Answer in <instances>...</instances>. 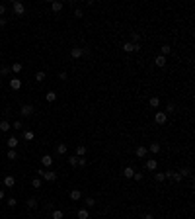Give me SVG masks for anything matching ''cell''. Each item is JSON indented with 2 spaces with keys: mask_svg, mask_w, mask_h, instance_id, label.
<instances>
[{
  "mask_svg": "<svg viewBox=\"0 0 195 219\" xmlns=\"http://www.w3.org/2000/svg\"><path fill=\"white\" fill-rule=\"evenodd\" d=\"M28 205L31 207V209H35V207H37V200H35V198H29V200H28Z\"/></svg>",
  "mask_w": 195,
  "mask_h": 219,
  "instance_id": "cell-35",
  "label": "cell"
},
{
  "mask_svg": "<svg viewBox=\"0 0 195 219\" xmlns=\"http://www.w3.org/2000/svg\"><path fill=\"white\" fill-rule=\"evenodd\" d=\"M31 186H33V188H41V178H39V176L33 178V180H31Z\"/></svg>",
  "mask_w": 195,
  "mask_h": 219,
  "instance_id": "cell-34",
  "label": "cell"
},
{
  "mask_svg": "<svg viewBox=\"0 0 195 219\" xmlns=\"http://www.w3.org/2000/svg\"><path fill=\"white\" fill-rule=\"evenodd\" d=\"M12 10H14L16 16H23V12H25V6H23L20 0H16V2H12Z\"/></svg>",
  "mask_w": 195,
  "mask_h": 219,
  "instance_id": "cell-3",
  "label": "cell"
},
{
  "mask_svg": "<svg viewBox=\"0 0 195 219\" xmlns=\"http://www.w3.org/2000/svg\"><path fill=\"white\" fill-rule=\"evenodd\" d=\"M16 184V178L14 176H4V186L6 188H12Z\"/></svg>",
  "mask_w": 195,
  "mask_h": 219,
  "instance_id": "cell-15",
  "label": "cell"
},
{
  "mask_svg": "<svg viewBox=\"0 0 195 219\" xmlns=\"http://www.w3.org/2000/svg\"><path fill=\"white\" fill-rule=\"evenodd\" d=\"M51 217H53V219H63V217H65V213H63L60 209H53V211H51Z\"/></svg>",
  "mask_w": 195,
  "mask_h": 219,
  "instance_id": "cell-23",
  "label": "cell"
},
{
  "mask_svg": "<svg viewBox=\"0 0 195 219\" xmlns=\"http://www.w3.org/2000/svg\"><path fill=\"white\" fill-rule=\"evenodd\" d=\"M84 204L88 205V207H94V205H96V200H94V198H86V200H84Z\"/></svg>",
  "mask_w": 195,
  "mask_h": 219,
  "instance_id": "cell-36",
  "label": "cell"
},
{
  "mask_svg": "<svg viewBox=\"0 0 195 219\" xmlns=\"http://www.w3.org/2000/svg\"><path fill=\"white\" fill-rule=\"evenodd\" d=\"M139 39H140V33L139 31H133V33H131V43L139 45Z\"/></svg>",
  "mask_w": 195,
  "mask_h": 219,
  "instance_id": "cell-24",
  "label": "cell"
},
{
  "mask_svg": "<svg viewBox=\"0 0 195 219\" xmlns=\"http://www.w3.org/2000/svg\"><path fill=\"white\" fill-rule=\"evenodd\" d=\"M154 178H156V182H164V180H166L164 172H156V174H154Z\"/></svg>",
  "mask_w": 195,
  "mask_h": 219,
  "instance_id": "cell-37",
  "label": "cell"
},
{
  "mask_svg": "<svg viewBox=\"0 0 195 219\" xmlns=\"http://www.w3.org/2000/svg\"><path fill=\"white\" fill-rule=\"evenodd\" d=\"M178 172H180L181 176H189V174H191V168L186 166V168H181V170H178Z\"/></svg>",
  "mask_w": 195,
  "mask_h": 219,
  "instance_id": "cell-31",
  "label": "cell"
},
{
  "mask_svg": "<svg viewBox=\"0 0 195 219\" xmlns=\"http://www.w3.org/2000/svg\"><path fill=\"white\" fill-rule=\"evenodd\" d=\"M47 78V75L45 73H43V70H39V73H35V80H37V82H43V80Z\"/></svg>",
  "mask_w": 195,
  "mask_h": 219,
  "instance_id": "cell-30",
  "label": "cell"
},
{
  "mask_svg": "<svg viewBox=\"0 0 195 219\" xmlns=\"http://www.w3.org/2000/svg\"><path fill=\"white\" fill-rule=\"evenodd\" d=\"M160 55H162V57L170 55V45H168V43H166V45H162V47H160Z\"/></svg>",
  "mask_w": 195,
  "mask_h": 219,
  "instance_id": "cell-28",
  "label": "cell"
},
{
  "mask_svg": "<svg viewBox=\"0 0 195 219\" xmlns=\"http://www.w3.org/2000/svg\"><path fill=\"white\" fill-rule=\"evenodd\" d=\"M10 88H12V90H20V88H22V80H20V78H10Z\"/></svg>",
  "mask_w": 195,
  "mask_h": 219,
  "instance_id": "cell-10",
  "label": "cell"
},
{
  "mask_svg": "<svg viewBox=\"0 0 195 219\" xmlns=\"http://www.w3.org/2000/svg\"><path fill=\"white\" fill-rule=\"evenodd\" d=\"M18 143H20V141L16 139V137H10V139L6 141V145H8V149H16V147H18Z\"/></svg>",
  "mask_w": 195,
  "mask_h": 219,
  "instance_id": "cell-18",
  "label": "cell"
},
{
  "mask_svg": "<svg viewBox=\"0 0 195 219\" xmlns=\"http://www.w3.org/2000/svg\"><path fill=\"white\" fill-rule=\"evenodd\" d=\"M121 49H123L125 53H133V51H139L140 47H139V45H135V43H131V41H125L123 45H121Z\"/></svg>",
  "mask_w": 195,
  "mask_h": 219,
  "instance_id": "cell-4",
  "label": "cell"
},
{
  "mask_svg": "<svg viewBox=\"0 0 195 219\" xmlns=\"http://www.w3.org/2000/svg\"><path fill=\"white\" fill-rule=\"evenodd\" d=\"M8 73H10V67H8V65H4L2 69H0V75H2V76H6Z\"/></svg>",
  "mask_w": 195,
  "mask_h": 219,
  "instance_id": "cell-39",
  "label": "cell"
},
{
  "mask_svg": "<svg viewBox=\"0 0 195 219\" xmlns=\"http://www.w3.org/2000/svg\"><path fill=\"white\" fill-rule=\"evenodd\" d=\"M88 209H78V213H76V217L78 219H88Z\"/></svg>",
  "mask_w": 195,
  "mask_h": 219,
  "instance_id": "cell-25",
  "label": "cell"
},
{
  "mask_svg": "<svg viewBox=\"0 0 195 219\" xmlns=\"http://www.w3.org/2000/svg\"><path fill=\"white\" fill-rule=\"evenodd\" d=\"M22 63H12V67H10V70H12V73H16V75H18V73H22Z\"/></svg>",
  "mask_w": 195,
  "mask_h": 219,
  "instance_id": "cell-21",
  "label": "cell"
},
{
  "mask_svg": "<svg viewBox=\"0 0 195 219\" xmlns=\"http://www.w3.org/2000/svg\"><path fill=\"white\" fill-rule=\"evenodd\" d=\"M68 198H70V200H72V201H78L80 198H82V192H80V190H70Z\"/></svg>",
  "mask_w": 195,
  "mask_h": 219,
  "instance_id": "cell-11",
  "label": "cell"
},
{
  "mask_svg": "<svg viewBox=\"0 0 195 219\" xmlns=\"http://www.w3.org/2000/svg\"><path fill=\"white\" fill-rule=\"evenodd\" d=\"M51 10L53 12H60V10H63V2H57V0L51 2Z\"/></svg>",
  "mask_w": 195,
  "mask_h": 219,
  "instance_id": "cell-22",
  "label": "cell"
},
{
  "mask_svg": "<svg viewBox=\"0 0 195 219\" xmlns=\"http://www.w3.org/2000/svg\"><path fill=\"white\" fill-rule=\"evenodd\" d=\"M76 163H78V157H76V155H72V157H68V164H70V166H74Z\"/></svg>",
  "mask_w": 195,
  "mask_h": 219,
  "instance_id": "cell-38",
  "label": "cell"
},
{
  "mask_svg": "<svg viewBox=\"0 0 195 219\" xmlns=\"http://www.w3.org/2000/svg\"><path fill=\"white\" fill-rule=\"evenodd\" d=\"M37 176L43 178V180H47V182H55L59 174H57L55 170H43V168H39V170H37Z\"/></svg>",
  "mask_w": 195,
  "mask_h": 219,
  "instance_id": "cell-1",
  "label": "cell"
},
{
  "mask_svg": "<svg viewBox=\"0 0 195 219\" xmlns=\"http://www.w3.org/2000/svg\"><path fill=\"white\" fill-rule=\"evenodd\" d=\"M20 114H22V117L31 116V114H33V106H31V104H25V106H22V108H20Z\"/></svg>",
  "mask_w": 195,
  "mask_h": 219,
  "instance_id": "cell-6",
  "label": "cell"
},
{
  "mask_svg": "<svg viewBox=\"0 0 195 219\" xmlns=\"http://www.w3.org/2000/svg\"><path fill=\"white\" fill-rule=\"evenodd\" d=\"M74 16H76V18H82V16H84V14H82V10L76 8V10H74Z\"/></svg>",
  "mask_w": 195,
  "mask_h": 219,
  "instance_id": "cell-44",
  "label": "cell"
},
{
  "mask_svg": "<svg viewBox=\"0 0 195 219\" xmlns=\"http://www.w3.org/2000/svg\"><path fill=\"white\" fill-rule=\"evenodd\" d=\"M86 147H84V145H78V147H76V151H74V155L76 157H84V155H86Z\"/></svg>",
  "mask_w": 195,
  "mask_h": 219,
  "instance_id": "cell-20",
  "label": "cell"
},
{
  "mask_svg": "<svg viewBox=\"0 0 195 219\" xmlns=\"http://www.w3.org/2000/svg\"><path fill=\"white\" fill-rule=\"evenodd\" d=\"M33 137H35V135H33V131H23V139H25V141H31Z\"/></svg>",
  "mask_w": 195,
  "mask_h": 219,
  "instance_id": "cell-32",
  "label": "cell"
},
{
  "mask_svg": "<svg viewBox=\"0 0 195 219\" xmlns=\"http://www.w3.org/2000/svg\"><path fill=\"white\" fill-rule=\"evenodd\" d=\"M45 98H47V102H55V100H57V92H53V90H51V92H47Z\"/></svg>",
  "mask_w": 195,
  "mask_h": 219,
  "instance_id": "cell-27",
  "label": "cell"
},
{
  "mask_svg": "<svg viewBox=\"0 0 195 219\" xmlns=\"http://www.w3.org/2000/svg\"><path fill=\"white\" fill-rule=\"evenodd\" d=\"M168 119V114L166 112H156V116H154V121H156L158 125H164Z\"/></svg>",
  "mask_w": 195,
  "mask_h": 219,
  "instance_id": "cell-5",
  "label": "cell"
},
{
  "mask_svg": "<svg viewBox=\"0 0 195 219\" xmlns=\"http://www.w3.org/2000/svg\"><path fill=\"white\" fill-rule=\"evenodd\" d=\"M160 149H162V147H160V143H156V141H152V143H150V147H148V151L152 155H158L160 153Z\"/></svg>",
  "mask_w": 195,
  "mask_h": 219,
  "instance_id": "cell-12",
  "label": "cell"
},
{
  "mask_svg": "<svg viewBox=\"0 0 195 219\" xmlns=\"http://www.w3.org/2000/svg\"><path fill=\"white\" fill-rule=\"evenodd\" d=\"M4 12H6V6H4V4H0V16L4 14Z\"/></svg>",
  "mask_w": 195,
  "mask_h": 219,
  "instance_id": "cell-46",
  "label": "cell"
},
{
  "mask_svg": "<svg viewBox=\"0 0 195 219\" xmlns=\"http://www.w3.org/2000/svg\"><path fill=\"white\" fill-rule=\"evenodd\" d=\"M86 163H88V160L84 159V157H78V163L76 164H78V166H86Z\"/></svg>",
  "mask_w": 195,
  "mask_h": 219,
  "instance_id": "cell-42",
  "label": "cell"
},
{
  "mask_svg": "<svg viewBox=\"0 0 195 219\" xmlns=\"http://www.w3.org/2000/svg\"><path fill=\"white\" fill-rule=\"evenodd\" d=\"M133 178H135L137 182H140V180L144 178V174H143V172H135V174H133Z\"/></svg>",
  "mask_w": 195,
  "mask_h": 219,
  "instance_id": "cell-40",
  "label": "cell"
},
{
  "mask_svg": "<svg viewBox=\"0 0 195 219\" xmlns=\"http://www.w3.org/2000/svg\"><path fill=\"white\" fill-rule=\"evenodd\" d=\"M10 127H12V123H10V121L6 119V117H4L2 121H0V129L4 131V133H6V131H10Z\"/></svg>",
  "mask_w": 195,
  "mask_h": 219,
  "instance_id": "cell-14",
  "label": "cell"
},
{
  "mask_svg": "<svg viewBox=\"0 0 195 219\" xmlns=\"http://www.w3.org/2000/svg\"><path fill=\"white\" fill-rule=\"evenodd\" d=\"M144 168H146V170H150V172H154V170L158 168L156 159H148V160H146V164H144Z\"/></svg>",
  "mask_w": 195,
  "mask_h": 219,
  "instance_id": "cell-7",
  "label": "cell"
},
{
  "mask_svg": "<svg viewBox=\"0 0 195 219\" xmlns=\"http://www.w3.org/2000/svg\"><path fill=\"white\" fill-rule=\"evenodd\" d=\"M66 151H68V147H66L65 143H59V145H57V155H66Z\"/></svg>",
  "mask_w": 195,
  "mask_h": 219,
  "instance_id": "cell-19",
  "label": "cell"
},
{
  "mask_svg": "<svg viewBox=\"0 0 195 219\" xmlns=\"http://www.w3.org/2000/svg\"><path fill=\"white\" fill-rule=\"evenodd\" d=\"M16 204H18V201H16V198H10V200H8V205H10V207H14Z\"/></svg>",
  "mask_w": 195,
  "mask_h": 219,
  "instance_id": "cell-43",
  "label": "cell"
},
{
  "mask_svg": "<svg viewBox=\"0 0 195 219\" xmlns=\"http://www.w3.org/2000/svg\"><path fill=\"white\" fill-rule=\"evenodd\" d=\"M143 219H154V215H152V213H144Z\"/></svg>",
  "mask_w": 195,
  "mask_h": 219,
  "instance_id": "cell-45",
  "label": "cell"
},
{
  "mask_svg": "<svg viewBox=\"0 0 195 219\" xmlns=\"http://www.w3.org/2000/svg\"><path fill=\"white\" fill-rule=\"evenodd\" d=\"M0 200H4V190L0 188Z\"/></svg>",
  "mask_w": 195,
  "mask_h": 219,
  "instance_id": "cell-47",
  "label": "cell"
},
{
  "mask_svg": "<svg viewBox=\"0 0 195 219\" xmlns=\"http://www.w3.org/2000/svg\"><path fill=\"white\" fill-rule=\"evenodd\" d=\"M146 153H148V149H146V147H143V145H139V147H137V151H135V155L139 157V159L146 157Z\"/></svg>",
  "mask_w": 195,
  "mask_h": 219,
  "instance_id": "cell-9",
  "label": "cell"
},
{
  "mask_svg": "<svg viewBox=\"0 0 195 219\" xmlns=\"http://www.w3.org/2000/svg\"><path fill=\"white\" fill-rule=\"evenodd\" d=\"M148 106H150V108H154V110H156V108L160 106V98H158V96H152V98L148 100Z\"/></svg>",
  "mask_w": 195,
  "mask_h": 219,
  "instance_id": "cell-16",
  "label": "cell"
},
{
  "mask_svg": "<svg viewBox=\"0 0 195 219\" xmlns=\"http://www.w3.org/2000/svg\"><path fill=\"white\" fill-rule=\"evenodd\" d=\"M154 63H156V67H160V69H162V67H166V57L158 55L156 59H154Z\"/></svg>",
  "mask_w": 195,
  "mask_h": 219,
  "instance_id": "cell-17",
  "label": "cell"
},
{
  "mask_svg": "<svg viewBox=\"0 0 195 219\" xmlns=\"http://www.w3.org/2000/svg\"><path fill=\"white\" fill-rule=\"evenodd\" d=\"M166 112H168V114H174V112H176V104L170 102V104L166 106Z\"/></svg>",
  "mask_w": 195,
  "mask_h": 219,
  "instance_id": "cell-33",
  "label": "cell"
},
{
  "mask_svg": "<svg viewBox=\"0 0 195 219\" xmlns=\"http://www.w3.org/2000/svg\"><path fill=\"white\" fill-rule=\"evenodd\" d=\"M88 53H90L88 47H72V51H70V57H72V59H80V57L88 55Z\"/></svg>",
  "mask_w": 195,
  "mask_h": 219,
  "instance_id": "cell-2",
  "label": "cell"
},
{
  "mask_svg": "<svg viewBox=\"0 0 195 219\" xmlns=\"http://www.w3.org/2000/svg\"><path fill=\"white\" fill-rule=\"evenodd\" d=\"M170 178H172L174 182H181V180H183V176H181L180 172H170Z\"/></svg>",
  "mask_w": 195,
  "mask_h": 219,
  "instance_id": "cell-26",
  "label": "cell"
},
{
  "mask_svg": "<svg viewBox=\"0 0 195 219\" xmlns=\"http://www.w3.org/2000/svg\"><path fill=\"white\" fill-rule=\"evenodd\" d=\"M10 160H16L18 159V153H16V149H8V155H6Z\"/></svg>",
  "mask_w": 195,
  "mask_h": 219,
  "instance_id": "cell-29",
  "label": "cell"
},
{
  "mask_svg": "<svg viewBox=\"0 0 195 219\" xmlns=\"http://www.w3.org/2000/svg\"><path fill=\"white\" fill-rule=\"evenodd\" d=\"M41 163H43V166H45V168H51L53 157H51V155H43V157H41Z\"/></svg>",
  "mask_w": 195,
  "mask_h": 219,
  "instance_id": "cell-8",
  "label": "cell"
},
{
  "mask_svg": "<svg viewBox=\"0 0 195 219\" xmlns=\"http://www.w3.org/2000/svg\"><path fill=\"white\" fill-rule=\"evenodd\" d=\"M133 174H135V168H133V166H125V168H123V176H125V178H133Z\"/></svg>",
  "mask_w": 195,
  "mask_h": 219,
  "instance_id": "cell-13",
  "label": "cell"
},
{
  "mask_svg": "<svg viewBox=\"0 0 195 219\" xmlns=\"http://www.w3.org/2000/svg\"><path fill=\"white\" fill-rule=\"evenodd\" d=\"M12 127H14V129H22V127H23V123H22V121H14V123H12Z\"/></svg>",
  "mask_w": 195,
  "mask_h": 219,
  "instance_id": "cell-41",
  "label": "cell"
}]
</instances>
